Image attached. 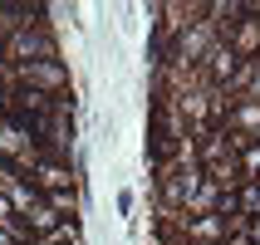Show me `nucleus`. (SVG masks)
<instances>
[{
    "instance_id": "nucleus-1",
    "label": "nucleus",
    "mask_w": 260,
    "mask_h": 245,
    "mask_svg": "<svg viewBox=\"0 0 260 245\" xmlns=\"http://www.w3.org/2000/svg\"><path fill=\"white\" fill-rule=\"evenodd\" d=\"M152 177H157V211H167V216H182V206H187L191 196H197V187H202V167L191 162V152L152 167Z\"/></svg>"
},
{
    "instance_id": "nucleus-2",
    "label": "nucleus",
    "mask_w": 260,
    "mask_h": 245,
    "mask_svg": "<svg viewBox=\"0 0 260 245\" xmlns=\"http://www.w3.org/2000/svg\"><path fill=\"white\" fill-rule=\"evenodd\" d=\"M0 59H5L10 69L40 64V59H59V40H54L49 25H29V29H20V34H10V40H0Z\"/></svg>"
},
{
    "instance_id": "nucleus-3",
    "label": "nucleus",
    "mask_w": 260,
    "mask_h": 245,
    "mask_svg": "<svg viewBox=\"0 0 260 245\" xmlns=\"http://www.w3.org/2000/svg\"><path fill=\"white\" fill-rule=\"evenodd\" d=\"M20 177H25L29 187L40 191V196H49V191H79V177H74V162H49V157H35L20 167Z\"/></svg>"
},
{
    "instance_id": "nucleus-4",
    "label": "nucleus",
    "mask_w": 260,
    "mask_h": 245,
    "mask_svg": "<svg viewBox=\"0 0 260 245\" xmlns=\"http://www.w3.org/2000/svg\"><path fill=\"white\" fill-rule=\"evenodd\" d=\"M15 84H20V88H35V93H74V88H69V69H64V59L20 64V69H15Z\"/></svg>"
},
{
    "instance_id": "nucleus-5",
    "label": "nucleus",
    "mask_w": 260,
    "mask_h": 245,
    "mask_svg": "<svg viewBox=\"0 0 260 245\" xmlns=\"http://www.w3.org/2000/svg\"><path fill=\"white\" fill-rule=\"evenodd\" d=\"M221 132H236L246 143H260V103L250 98H236L226 113H221Z\"/></svg>"
},
{
    "instance_id": "nucleus-6",
    "label": "nucleus",
    "mask_w": 260,
    "mask_h": 245,
    "mask_svg": "<svg viewBox=\"0 0 260 245\" xmlns=\"http://www.w3.org/2000/svg\"><path fill=\"white\" fill-rule=\"evenodd\" d=\"M5 201H10V211H15V216H29V211H35V206L44 201V196H40L35 187H29L25 177H20V182H15V187L5 191Z\"/></svg>"
},
{
    "instance_id": "nucleus-7",
    "label": "nucleus",
    "mask_w": 260,
    "mask_h": 245,
    "mask_svg": "<svg viewBox=\"0 0 260 245\" xmlns=\"http://www.w3.org/2000/svg\"><path fill=\"white\" fill-rule=\"evenodd\" d=\"M44 206H49L54 216H64V221H79V191H49Z\"/></svg>"
},
{
    "instance_id": "nucleus-8",
    "label": "nucleus",
    "mask_w": 260,
    "mask_h": 245,
    "mask_svg": "<svg viewBox=\"0 0 260 245\" xmlns=\"http://www.w3.org/2000/svg\"><path fill=\"white\" fill-rule=\"evenodd\" d=\"M236 167H241V182H255L260 177V143L241 147V152H236Z\"/></svg>"
},
{
    "instance_id": "nucleus-9",
    "label": "nucleus",
    "mask_w": 260,
    "mask_h": 245,
    "mask_svg": "<svg viewBox=\"0 0 260 245\" xmlns=\"http://www.w3.org/2000/svg\"><path fill=\"white\" fill-rule=\"evenodd\" d=\"M241 235H246L250 245H260V216H250V221H246V231H241Z\"/></svg>"
},
{
    "instance_id": "nucleus-10",
    "label": "nucleus",
    "mask_w": 260,
    "mask_h": 245,
    "mask_svg": "<svg viewBox=\"0 0 260 245\" xmlns=\"http://www.w3.org/2000/svg\"><path fill=\"white\" fill-rule=\"evenodd\" d=\"M246 98H250V103H260V74H255V84L246 88Z\"/></svg>"
},
{
    "instance_id": "nucleus-11",
    "label": "nucleus",
    "mask_w": 260,
    "mask_h": 245,
    "mask_svg": "<svg viewBox=\"0 0 260 245\" xmlns=\"http://www.w3.org/2000/svg\"><path fill=\"white\" fill-rule=\"evenodd\" d=\"M221 245H250V240H246V235H226Z\"/></svg>"
},
{
    "instance_id": "nucleus-12",
    "label": "nucleus",
    "mask_w": 260,
    "mask_h": 245,
    "mask_svg": "<svg viewBox=\"0 0 260 245\" xmlns=\"http://www.w3.org/2000/svg\"><path fill=\"white\" fill-rule=\"evenodd\" d=\"M0 245H15V240H10V235H5V231H0Z\"/></svg>"
},
{
    "instance_id": "nucleus-13",
    "label": "nucleus",
    "mask_w": 260,
    "mask_h": 245,
    "mask_svg": "<svg viewBox=\"0 0 260 245\" xmlns=\"http://www.w3.org/2000/svg\"><path fill=\"white\" fill-rule=\"evenodd\" d=\"M255 182H260V177H255Z\"/></svg>"
}]
</instances>
